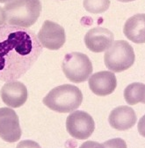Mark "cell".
I'll list each match as a JSON object with an SVG mask.
<instances>
[{
  "instance_id": "4fadbf2b",
  "label": "cell",
  "mask_w": 145,
  "mask_h": 148,
  "mask_svg": "<svg viewBox=\"0 0 145 148\" xmlns=\"http://www.w3.org/2000/svg\"><path fill=\"white\" fill-rule=\"evenodd\" d=\"M123 33L134 43H145V13H139L127 19Z\"/></svg>"
},
{
  "instance_id": "e0dca14e",
  "label": "cell",
  "mask_w": 145,
  "mask_h": 148,
  "mask_svg": "<svg viewBox=\"0 0 145 148\" xmlns=\"http://www.w3.org/2000/svg\"><path fill=\"white\" fill-rule=\"evenodd\" d=\"M16 148H41V145L34 140H23L19 142Z\"/></svg>"
},
{
  "instance_id": "52a82bcc",
  "label": "cell",
  "mask_w": 145,
  "mask_h": 148,
  "mask_svg": "<svg viewBox=\"0 0 145 148\" xmlns=\"http://www.w3.org/2000/svg\"><path fill=\"white\" fill-rule=\"evenodd\" d=\"M42 47L49 50L60 49L65 43V31L62 25L55 22L46 20L37 34Z\"/></svg>"
},
{
  "instance_id": "5bb4252c",
  "label": "cell",
  "mask_w": 145,
  "mask_h": 148,
  "mask_svg": "<svg viewBox=\"0 0 145 148\" xmlns=\"http://www.w3.org/2000/svg\"><path fill=\"white\" fill-rule=\"evenodd\" d=\"M124 98L127 103L130 105L143 103L145 100V84L141 82L129 84L124 90Z\"/></svg>"
},
{
  "instance_id": "7c38bea8",
  "label": "cell",
  "mask_w": 145,
  "mask_h": 148,
  "mask_svg": "<svg viewBox=\"0 0 145 148\" xmlns=\"http://www.w3.org/2000/svg\"><path fill=\"white\" fill-rule=\"evenodd\" d=\"M137 120L135 110L128 106H119L113 109L108 117L110 125L118 131H126L132 128Z\"/></svg>"
},
{
  "instance_id": "5b68a950",
  "label": "cell",
  "mask_w": 145,
  "mask_h": 148,
  "mask_svg": "<svg viewBox=\"0 0 145 148\" xmlns=\"http://www.w3.org/2000/svg\"><path fill=\"white\" fill-rule=\"evenodd\" d=\"M65 76L72 82L81 83L88 79L93 71L92 62L86 54L79 52L67 53L62 63Z\"/></svg>"
},
{
  "instance_id": "277c9868",
  "label": "cell",
  "mask_w": 145,
  "mask_h": 148,
  "mask_svg": "<svg viewBox=\"0 0 145 148\" xmlns=\"http://www.w3.org/2000/svg\"><path fill=\"white\" fill-rule=\"evenodd\" d=\"M135 60L134 49L125 40L113 41L104 55L106 68L113 73H120L128 69L133 66Z\"/></svg>"
},
{
  "instance_id": "ffe728a7",
  "label": "cell",
  "mask_w": 145,
  "mask_h": 148,
  "mask_svg": "<svg viewBox=\"0 0 145 148\" xmlns=\"http://www.w3.org/2000/svg\"><path fill=\"white\" fill-rule=\"evenodd\" d=\"M6 22V14L3 7L0 6V26L5 25Z\"/></svg>"
},
{
  "instance_id": "ba28073f",
  "label": "cell",
  "mask_w": 145,
  "mask_h": 148,
  "mask_svg": "<svg viewBox=\"0 0 145 148\" xmlns=\"http://www.w3.org/2000/svg\"><path fill=\"white\" fill-rule=\"evenodd\" d=\"M19 119L15 110L11 108H0V138L8 143H13L21 138Z\"/></svg>"
},
{
  "instance_id": "3957f363",
  "label": "cell",
  "mask_w": 145,
  "mask_h": 148,
  "mask_svg": "<svg viewBox=\"0 0 145 148\" xmlns=\"http://www.w3.org/2000/svg\"><path fill=\"white\" fill-rule=\"evenodd\" d=\"M83 94L74 85L64 84L51 90L43 98V103L51 110L58 113H70L79 108Z\"/></svg>"
},
{
  "instance_id": "9c48e42d",
  "label": "cell",
  "mask_w": 145,
  "mask_h": 148,
  "mask_svg": "<svg viewBox=\"0 0 145 148\" xmlns=\"http://www.w3.org/2000/svg\"><path fill=\"white\" fill-rule=\"evenodd\" d=\"M113 34L104 27H94L84 36V44L92 52L101 53L107 50L113 43Z\"/></svg>"
},
{
  "instance_id": "9a60e30c",
  "label": "cell",
  "mask_w": 145,
  "mask_h": 148,
  "mask_svg": "<svg viewBox=\"0 0 145 148\" xmlns=\"http://www.w3.org/2000/svg\"><path fill=\"white\" fill-rule=\"evenodd\" d=\"M84 8L91 13L105 12L110 6V0H84Z\"/></svg>"
},
{
  "instance_id": "603a6c76",
  "label": "cell",
  "mask_w": 145,
  "mask_h": 148,
  "mask_svg": "<svg viewBox=\"0 0 145 148\" xmlns=\"http://www.w3.org/2000/svg\"><path fill=\"white\" fill-rule=\"evenodd\" d=\"M143 103H145V100H144V101H143Z\"/></svg>"
},
{
  "instance_id": "2e32d148",
  "label": "cell",
  "mask_w": 145,
  "mask_h": 148,
  "mask_svg": "<svg viewBox=\"0 0 145 148\" xmlns=\"http://www.w3.org/2000/svg\"><path fill=\"white\" fill-rule=\"evenodd\" d=\"M103 144L106 146V148H128L125 140L120 138L109 139Z\"/></svg>"
},
{
  "instance_id": "ac0fdd59",
  "label": "cell",
  "mask_w": 145,
  "mask_h": 148,
  "mask_svg": "<svg viewBox=\"0 0 145 148\" xmlns=\"http://www.w3.org/2000/svg\"><path fill=\"white\" fill-rule=\"evenodd\" d=\"M79 148H106L104 144H100L95 141H86L83 143Z\"/></svg>"
},
{
  "instance_id": "8992f818",
  "label": "cell",
  "mask_w": 145,
  "mask_h": 148,
  "mask_svg": "<svg viewBox=\"0 0 145 148\" xmlns=\"http://www.w3.org/2000/svg\"><path fill=\"white\" fill-rule=\"evenodd\" d=\"M66 129L74 138L86 139L93 133L95 123L90 114L83 110H75L66 119Z\"/></svg>"
},
{
  "instance_id": "7a4b0ae2",
  "label": "cell",
  "mask_w": 145,
  "mask_h": 148,
  "mask_svg": "<svg viewBox=\"0 0 145 148\" xmlns=\"http://www.w3.org/2000/svg\"><path fill=\"white\" fill-rule=\"evenodd\" d=\"M3 8L8 25L28 28L38 20L41 4L40 0H11Z\"/></svg>"
},
{
  "instance_id": "6da1fadb",
  "label": "cell",
  "mask_w": 145,
  "mask_h": 148,
  "mask_svg": "<svg viewBox=\"0 0 145 148\" xmlns=\"http://www.w3.org/2000/svg\"><path fill=\"white\" fill-rule=\"evenodd\" d=\"M37 35L28 28L5 24L0 26V81L12 82L23 76L41 54Z\"/></svg>"
},
{
  "instance_id": "d6986e66",
  "label": "cell",
  "mask_w": 145,
  "mask_h": 148,
  "mask_svg": "<svg viewBox=\"0 0 145 148\" xmlns=\"http://www.w3.org/2000/svg\"><path fill=\"white\" fill-rule=\"evenodd\" d=\"M138 132L140 135L145 138V115L141 117V119L138 123Z\"/></svg>"
},
{
  "instance_id": "8fae6325",
  "label": "cell",
  "mask_w": 145,
  "mask_h": 148,
  "mask_svg": "<svg viewBox=\"0 0 145 148\" xmlns=\"http://www.w3.org/2000/svg\"><path fill=\"white\" fill-rule=\"evenodd\" d=\"M91 90L99 97H106L112 94L117 86L116 76L110 71H100L91 75L89 79Z\"/></svg>"
},
{
  "instance_id": "44dd1931",
  "label": "cell",
  "mask_w": 145,
  "mask_h": 148,
  "mask_svg": "<svg viewBox=\"0 0 145 148\" xmlns=\"http://www.w3.org/2000/svg\"><path fill=\"white\" fill-rule=\"evenodd\" d=\"M118 1H120V2H124V3H126V2H133V1H135V0H118Z\"/></svg>"
},
{
  "instance_id": "7402d4cb",
  "label": "cell",
  "mask_w": 145,
  "mask_h": 148,
  "mask_svg": "<svg viewBox=\"0 0 145 148\" xmlns=\"http://www.w3.org/2000/svg\"><path fill=\"white\" fill-rule=\"evenodd\" d=\"M9 1H11V0H0V3H3V4H6V3H8Z\"/></svg>"
},
{
  "instance_id": "30bf717a",
  "label": "cell",
  "mask_w": 145,
  "mask_h": 148,
  "mask_svg": "<svg viewBox=\"0 0 145 148\" xmlns=\"http://www.w3.org/2000/svg\"><path fill=\"white\" fill-rule=\"evenodd\" d=\"M27 97V88L20 82L12 81L6 82L1 88V98L11 108L21 107L26 103Z\"/></svg>"
}]
</instances>
